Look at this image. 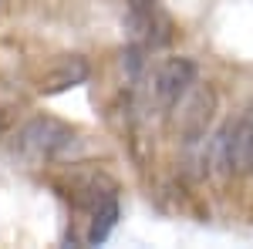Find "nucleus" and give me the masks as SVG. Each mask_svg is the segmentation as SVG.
<instances>
[{
  "label": "nucleus",
  "mask_w": 253,
  "mask_h": 249,
  "mask_svg": "<svg viewBox=\"0 0 253 249\" xmlns=\"http://www.w3.org/2000/svg\"><path fill=\"white\" fill-rule=\"evenodd\" d=\"M213 158L223 175H233V178L253 175V105H247L213 138Z\"/></svg>",
  "instance_id": "obj_2"
},
{
  "label": "nucleus",
  "mask_w": 253,
  "mask_h": 249,
  "mask_svg": "<svg viewBox=\"0 0 253 249\" xmlns=\"http://www.w3.org/2000/svg\"><path fill=\"white\" fill-rule=\"evenodd\" d=\"M213 115H216V91L210 84H193L175 105V125H179L182 142H189V145L203 142L210 125H213Z\"/></svg>",
  "instance_id": "obj_4"
},
{
  "label": "nucleus",
  "mask_w": 253,
  "mask_h": 249,
  "mask_svg": "<svg viewBox=\"0 0 253 249\" xmlns=\"http://www.w3.org/2000/svg\"><path fill=\"white\" fill-rule=\"evenodd\" d=\"M88 219V226H84V246H101L112 229L118 226V195H108V199H101L91 212H84Z\"/></svg>",
  "instance_id": "obj_6"
},
{
  "label": "nucleus",
  "mask_w": 253,
  "mask_h": 249,
  "mask_svg": "<svg viewBox=\"0 0 253 249\" xmlns=\"http://www.w3.org/2000/svg\"><path fill=\"white\" fill-rule=\"evenodd\" d=\"M156 0H128V7H152Z\"/></svg>",
  "instance_id": "obj_7"
},
{
  "label": "nucleus",
  "mask_w": 253,
  "mask_h": 249,
  "mask_svg": "<svg viewBox=\"0 0 253 249\" xmlns=\"http://www.w3.org/2000/svg\"><path fill=\"white\" fill-rule=\"evenodd\" d=\"M196 61L193 58H166L156 64V71L149 77V98L162 111H172L179 98L196 84Z\"/></svg>",
  "instance_id": "obj_3"
},
{
  "label": "nucleus",
  "mask_w": 253,
  "mask_h": 249,
  "mask_svg": "<svg viewBox=\"0 0 253 249\" xmlns=\"http://www.w3.org/2000/svg\"><path fill=\"white\" fill-rule=\"evenodd\" d=\"M75 142H78V128L75 125H68V121H61L54 115H34L17 128V135H14V152L24 162L47 165V162H58Z\"/></svg>",
  "instance_id": "obj_1"
},
{
  "label": "nucleus",
  "mask_w": 253,
  "mask_h": 249,
  "mask_svg": "<svg viewBox=\"0 0 253 249\" xmlns=\"http://www.w3.org/2000/svg\"><path fill=\"white\" fill-rule=\"evenodd\" d=\"M91 74V68H88V61L78 58V54H71V58H61L47 74L41 77V91L44 95H61V91H71V88H78L84 84Z\"/></svg>",
  "instance_id": "obj_5"
}]
</instances>
